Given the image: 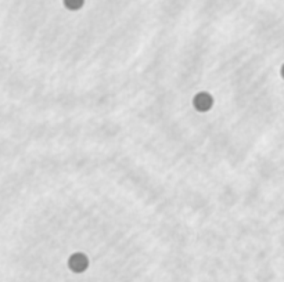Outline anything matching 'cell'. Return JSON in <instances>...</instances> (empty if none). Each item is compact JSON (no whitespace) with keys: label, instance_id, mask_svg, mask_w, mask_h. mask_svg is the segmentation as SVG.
<instances>
[{"label":"cell","instance_id":"6da1fadb","mask_svg":"<svg viewBox=\"0 0 284 282\" xmlns=\"http://www.w3.org/2000/svg\"><path fill=\"white\" fill-rule=\"evenodd\" d=\"M193 105L198 112H207L212 108L213 105V98L211 94L206 93V92H201L194 95L193 98Z\"/></svg>","mask_w":284,"mask_h":282},{"label":"cell","instance_id":"7a4b0ae2","mask_svg":"<svg viewBox=\"0 0 284 282\" xmlns=\"http://www.w3.org/2000/svg\"><path fill=\"white\" fill-rule=\"evenodd\" d=\"M89 266V260L83 253H74L68 260V267L74 273H83Z\"/></svg>","mask_w":284,"mask_h":282},{"label":"cell","instance_id":"3957f363","mask_svg":"<svg viewBox=\"0 0 284 282\" xmlns=\"http://www.w3.org/2000/svg\"><path fill=\"white\" fill-rule=\"evenodd\" d=\"M83 0H65V6L70 10H78L82 6Z\"/></svg>","mask_w":284,"mask_h":282},{"label":"cell","instance_id":"277c9868","mask_svg":"<svg viewBox=\"0 0 284 282\" xmlns=\"http://www.w3.org/2000/svg\"><path fill=\"white\" fill-rule=\"evenodd\" d=\"M282 76H283V79H284V65L282 67Z\"/></svg>","mask_w":284,"mask_h":282}]
</instances>
